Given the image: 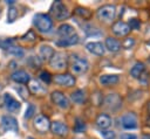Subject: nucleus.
Segmentation results:
<instances>
[{
    "instance_id": "5",
    "label": "nucleus",
    "mask_w": 150,
    "mask_h": 139,
    "mask_svg": "<svg viewBox=\"0 0 150 139\" xmlns=\"http://www.w3.org/2000/svg\"><path fill=\"white\" fill-rule=\"evenodd\" d=\"M34 126L39 132L45 133L50 128V120L48 119V117H46L43 114H39V116H36V118L34 120Z\"/></svg>"
},
{
    "instance_id": "3",
    "label": "nucleus",
    "mask_w": 150,
    "mask_h": 139,
    "mask_svg": "<svg viewBox=\"0 0 150 139\" xmlns=\"http://www.w3.org/2000/svg\"><path fill=\"white\" fill-rule=\"evenodd\" d=\"M89 68L88 61L83 57H76L74 58L71 63V70L74 74H84Z\"/></svg>"
},
{
    "instance_id": "18",
    "label": "nucleus",
    "mask_w": 150,
    "mask_h": 139,
    "mask_svg": "<svg viewBox=\"0 0 150 139\" xmlns=\"http://www.w3.org/2000/svg\"><path fill=\"white\" fill-rule=\"evenodd\" d=\"M86 48L88 49V51H90L94 55H103L104 54V47L101 42H88L86 44Z\"/></svg>"
},
{
    "instance_id": "9",
    "label": "nucleus",
    "mask_w": 150,
    "mask_h": 139,
    "mask_svg": "<svg viewBox=\"0 0 150 139\" xmlns=\"http://www.w3.org/2000/svg\"><path fill=\"white\" fill-rule=\"evenodd\" d=\"M54 82L63 86H73L75 84V78L70 74H60L54 77Z\"/></svg>"
},
{
    "instance_id": "39",
    "label": "nucleus",
    "mask_w": 150,
    "mask_h": 139,
    "mask_svg": "<svg viewBox=\"0 0 150 139\" xmlns=\"http://www.w3.org/2000/svg\"><path fill=\"white\" fill-rule=\"evenodd\" d=\"M148 110H149V113H150V103H149V106H148Z\"/></svg>"
},
{
    "instance_id": "16",
    "label": "nucleus",
    "mask_w": 150,
    "mask_h": 139,
    "mask_svg": "<svg viewBox=\"0 0 150 139\" xmlns=\"http://www.w3.org/2000/svg\"><path fill=\"white\" fill-rule=\"evenodd\" d=\"M57 34H59L62 39H67V37H70V36L75 35L76 33H75V29H74L73 26H70V25H68V23H63V25H61V26L59 27Z\"/></svg>"
},
{
    "instance_id": "40",
    "label": "nucleus",
    "mask_w": 150,
    "mask_h": 139,
    "mask_svg": "<svg viewBox=\"0 0 150 139\" xmlns=\"http://www.w3.org/2000/svg\"><path fill=\"white\" fill-rule=\"evenodd\" d=\"M146 139H150V135H148V137H146Z\"/></svg>"
},
{
    "instance_id": "14",
    "label": "nucleus",
    "mask_w": 150,
    "mask_h": 139,
    "mask_svg": "<svg viewBox=\"0 0 150 139\" xmlns=\"http://www.w3.org/2000/svg\"><path fill=\"white\" fill-rule=\"evenodd\" d=\"M4 102H5V105H6L7 110L11 111V112L18 111V110L20 109V103H19L11 93H5V96H4Z\"/></svg>"
},
{
    "instance_id": "24",
    "label": "nucleus",
    "mask_w": 150,
    "mask_h": 139,
    "mask_svg": "<svg viewBox=\"0 0 150 139\" xmlns=\"http://www.w3.org/2000/svg\"><path fill=\"white\" fill-rule=\"evenodd\" d=\"M79 42V36L75 34L70 37H67V39H61L59 41H56V44L57 46H61V47H66V46H73L75 43Z\"/></svg>"
},
{
    "instance_id": "26",
    "label": "nucleus",
    "mask_w": 150,
    "mask_h": 139,
    "mask_svg": "<svg viewBox=\"0 0 150 139\" xmlns=\"http://www.w3.org/2000/svg\"><path fill=\"white\" fill-rule=\"evenodd\" d=\"M18 18V9L14 7V6H11L8 8V12H7V21L8 22H14Z\"/></svg>"
},
{
    "instance_id": "7",
    "label": "nucleus",
    "mask_w": 150,
    "mask_h": 139,
    "mask_svg": "<svg viewBox=\"0 0 150 139\" xmlns=\"http://www.w3.org/2000/svg\"><path fill=\"white\" fill-rule=\"evenodd\" d=\"M49 63L53 68H56V69H63L66 68V64H67V57L63 53H54V55L52 56V58L49 60Z\"/></svg>"
},
{
    "instance_id": "20",
    "label": "nucleus",
    "mask_w": 150,
    "mask_h": 139,
    "mask_svg": "<svg viewBox=\"0 0 150 139\" xmlns=\"http://www.w3.org/2000/svg\"><path fill=\"white\" fill-rule=\"evenodd\" d=\"M105 48H107L109 51H111V53H116V51L120 50L121 43H120L116 39H114V37H108V39L105 40Z\"/></svg>"
},
{
    "instance_id": "1",
    "label": "nucleus",
    "mask_w": 150,
    "mask_h": 139,
    "mask_svg": "<svg viewBox=\"0 0 150 139\" xmlns=\"http://www.w3.org/2000/svg\"><path fill=\"white\" fill-rule=\"evenodd\" d=\"M33 23L36 27V29L41 33H48L53 27V21L50 16L47 14H36L34 16Z\"/></svg>"
},
{
    "instance_id": "21",
    "label": "nucleus",
    "mask_w": 150,
    "mask_h": 139,
    "mask_svg": "<svg viewBox=\"0 0 150 139\" xmlns=\"http://www.w3.org/2000/svg\"><path fill=\"white\" fill-rule=\"evenodd\" d=\"M118 76L117 75H102L100 77V83L103 85H111V84H116L118 82Z\"/></svg>"
},
{
    "instance_id": "33",
    "label": "nucleus",
    "mask_w": 150,
    "mask_h": 139,
    "mask_svg": "<svg viewBox=\"0 0 150 139\" xmlns=\"http://www.w3.org/2000/svg\"><path fill=\"white\" fill-rule=\"evenodd\" d=\"M35 110H36L35 106H34L33 104H29V105L27 106V110H26V113H25V118H27V119L30 118V117L35 113Z\"/></svg>"
},
{
    "instance_id": "19",
    "label": "nucleus",
    "mask_w": 150,
    "mask_h": 139,
    "mask_svg": "<svg viewBox=\"0 0 150 139\" xmlns=\"http://www.w3.org/2000/svg\"><path fill=\"white\" fill-rule=\"evenodd\" d=\"M144 70H145L144 63L137 62V63H135V64L132 65V68L130 69V75H131L134 78H141L142 75H143V72H144Z\"/></svg>"
},
{
    "instance_id": "2",
    "label": "nucleus",
    "mask_w": 150,
    "mask_h": 139,
    "mask_svg": "<svg viewBox=\"0 0 150 139\" xmlns=\"http://www.w3.org/2000/svg\"><path fill=\"white\" fill-rule=\"evenodd\" d=\"M115 14H116V7L114 5H103L97 9V13H96L98 20L104 22L111 21L115 18Z\"/></svg>"
},
{
    "instance_id": "4",
    "label": "nucleus",
    "mask_w": 150,
    "mask_h": 139,
    "mask_svg": "<svg viewBox=\"0 0 150 139\" xmlns=\"http://www.w3.org/2000/svg\"><path fill=\"white\" fill-rule=\"evenodd\" d=\"M1 126L5 131H13V132L19 131L18 120L12 116H2L1 117Z\"/></svg>"
},
{
    "instance_id": "25",
    "label": "nucleus",
    "mask_w": 150,
    "mask_h": 139,
    "mask_svg": "<svg viewBox=\"0 0 150 139\" xmlns=\"http://www.w3.org/2000/svg\"><path fill=\"white\" fill-rule=\"evenodd\" d=\"M29 90L33 92V93H42L46 91V89L38 82V81H29Z\"/></svg>"
},
{
    "instance_id": "12",
    "label": "nucleus",
    "mask_w": 150,
    "mask_h": 139,
    "mask_svg": "<svg viewBox=\"0 0 150 139\" xmlns=\"http://www.w3.org/2000/svg\"><path fill=\"white\" fill-rule=\"evenodd\" d=\"M112 32L115 35L117 36H124L127 34H129L130 32V27L128 23L123 22V21H116L112 25Z\"/></svg>"
},
{
    "instance_id": "37",
    "label": "nucleus",
    "mask_w": 150,
    "mask_h": 139,
    "mask_svg": "<svg viewBox=\"0 0 150 139\" xmlns=\"http://www.w3.org/2000/svg\"><path fill=\"white\" fill-rule=\"evenodd\" d=\"M16 90H18V92L21 95V97L22 98H26L27 96H28V91H27V89H21V88H16Z\"/></svg>"
},
{
    "instance_id": "27",
    "label": "nucleus",
    "mask_w": 150,
    "mask_h": 139,
    "mask_svg": "<svg viewBox=\"0 0 150 139\" xmlns=\"http://www.w3.org/2000/svg\"><path fill=\"white\" fill-rule=\"evenodd\" d=\"M84 32H86L87 35H98V34H101V32L96 27H94L93 25H86L84 26Z\"/></svg>"
},
{
    "instance_id": "36",
    "label": "nucleus",
    "mask_w": 150,
    "mask_h": 139,
    "mask_svg": "<svg viewBox=\"0 0 150 139\" xmlns=\"http://www.w3.org/2000/svg\"><path fill=\"white\" fill-rule=\"evenodd\" d=\"M134 46V40L132 39H125V41L123 42V47L124 48H130Z\"/></svg>"
},
{
    "instance_id": "34",
    "label": "nucleus",
    "mask_w": 150,
    "mask_h": 139,
    "mask_svg": "<svg viewBox=\"0 0 150 139\" xmlns=\"http://www.w3.org/2000/svg\"><path fill=\"white\" fill-rule=\"evenodd\" d=\"M139 26H141V22H139V20H137V19H131L130 22H129L130 29H131V28H132V29H138Z\"/></svg>"
},
{
    "instance_id": "23",
    "label": "nucleus",
    "mask_w": 150,
    "mask_h": 139,
    "mask_svg": "<svg viewBox=\"0 0 150 139\" xmlns=\"http://www.w3.org/2000/svg\"><path fill=\"white\" fill-rule=\"evenodd\" d=\"M70 98H71V100H73L74 103H76V104H82V103L86 100V92H84V90L79 89V90L74 91V92L70 95Z\"/></svg>"
},
{
    "instance_id": "30",
    "label": "nucleus",
    "mask_w": 150,
    "mask_h": 139,
    "mask_svg": "<svg viewBox=\"0 0 150 139\" xmlns=\"http://www.w3.org/2000/svg\"><path fill=\"white\" fill-rule=\"evenodd\" d=\"M86 130V124L84 121H82L80 118L76 119V123H75V127H74V131L77 132V133H81Z\"/></svg>"
},
{
    "instance_id": "29",
    "label": "nucleus",
    "mask_w": 150,
    "mask_h": 139,
    "mask_svg": "<svg viewBox=\"0 0 150 139\" xmlns=\"http://www.w3.org/2000/svg\"><path fill=\"white\" fill-rule=\"evenodd\" d=\"M14 41L12 39H0V48L4 49H9L11 47H13Z\"/></svg>"
},
{
    "instance_id": "8",
    "label": "nucleus",
    "mask_w": 150,
    "mask_h": 139,
    "mask_svg": "<svg viewBox=\"0 0 150 139\" xmlns=\"http://www.w3.org/2000/svg\"><path fill=\"white\" fill-rule=\"evenodd\" d=\"M52 12L54 13L55 18L59 19V20H63V19H67L69 16V12L67 11V7L61 1H55L54 2Z\"/></svg>"
},
{
    "instance_id": "31",
    "label": "nucleus",
    "mask_w": 150,
    "mask_h": 139,
    "mask_svg": "<svg viewBox=\"0 0 150 139\" xmlns=\"http://www.w3.org/2000/svg\"><path fill=\"white\" fill-rule=\"evenodd\" d=\"M101 135L103 139H115V132L109 130H101Z\"/></svg>"
},
{
    "instance_id": "13",
    "label": "nucleus",
    "mask_w": 150,
    "mask_h": 139,
    "mask_svg": "<svg viewBox=\"0 0 150 139\" xmlns=\"http://www.w3.org/2000/svg\"><path fill=\"white\" fill-rule=\"evenodd\" d=\"M50 130L54 134L59 137H64L68 133V126L62 121H53L50 123Z\"/></svg>"
},
{
    "instance_id": "17",
    "label": "nucleus",
    "mask_w": 150,
    "mask_h": 139,
    "mask_svg": "<svg viewBox=\"0 0 150 139\" xmlns=\"http://www.w3.org/2000/svg\"><path fill=\"white\" fill-rule=\"evenodd\" d=\"M96 125L101 130H107L111 125V118H110V116L109 114H105V113L98 114L97 118H96Z\"/></svg>"
},
{
    "instance_id": "15",
    "label": "nucleus",
    "mask_w": 150,
    "mask_h": 139,
    "mask_svg": "<svg viewBox=\"0 0 150 139\" xmlns=\"http://www.w3.org/2000/svg\"><path fill=\"white\" fill-rule=\"evenodd\" d=\"M11 78H12L14 82H16V83H22V84L28 83V82L30 81L29 74H28L27 71H25V70H15V71L12 74Z\"/></svg>"
},
{
    "instance_id": "38",
    "label": "nucleus",
    "mask_w": 150,
    "mask_h": 139,
    "mask_svg": "<svg viewBox=\"0 0 150 139\" xmlns=\"http://www.w3.org/2000/svg\"><path fill=\"white\" fill-rule=\"evenodd\" d=\"M120 139H138L135 134H130V133H124L120 137Z\"/></svg>"
},
{
    "instance_id": "28",
    "label": "nucleus",
    "mask_w": 150,
    "mask_h": 139,
    "mask_svg": "<svg viewBox=\"0 0 150 139\" xmlns=\"http://www.w3.org/2000/svg\"><path fill=\"white\" fill-rule=\"evenodd\" d=\"M7 50H8L9 54H13V55H15V56H18V57H22L23 54H25V51H23L22 48H20V47H15V46L11 47V48L7 49Z\"/></svg>"
},
{
    "instance_id": "22",
    "label": "nucleus",
    "mask_w": 150,
    "mask_h": 139,
    "mask_svg": "<svg viewBox=\"0 0 150 139\" xmlns=\"http://www.w3.org/2000/svg\"><path fill=\"white\" fill-rule=\"evenodd\" d=\"M54 50L52 47L49 46H42L40 48V57L43 60V61H49L52 58V56L54 55Z\"/></svg>"
},
{
    "instance_id": "32",
    "label": "nucleus",
    "mask_w": 150,
    "mask_h": 139,
    "mask_svg": "<svg viewBox=\"0 0 150 139\" xmlns=\"http://www.w3.org/2000/svg\"><path fill=\"white\" fill-rule=\"evenodd\" d=\"M40 79L42 81V82H45V83H50V81H52V76H50V74L48 72V71H42L41 74H40Z\"/></svg>"
},
{
    "instance_id": "35",
    "label": "nucleus",
    "mask_w": 150,
    "mask_h": 139,
    "mask_svg": "<svg viewBox=\"0 0 150 139\" xmlns=\"http://www.w3.org/2000/svg\"><path fill=\"white\" fill-rule=\"evenodd\" d=\"M76 13H77V14H80V15H82V16H84V18L89 16V14H90V13L88 12V9H86V8H81V7H79V8H77Z\"/></svg>"
},
{
    "instance_id": "11",
    "label": "nucleus",
    "mask_w": 150,
    "mask_h": 139,
    "mask_svg": "<svg viewBox=\"0 0 150 139\" xmlns=\"http://www.w3.org/2000/svg\"><path fill=\"white\" fill-rule=\"evenodd\" d=\"M121 103H122V100H121V98H120V96H118L117 93H110V95H108V96L105 97V99H104L105 106H107L108 109H111V110L118 109V107L121 106Z\"/></svg>"
},
{
    "instance_id": "10",
    "label": "nucleus",
    "mask_w": 150,
    "mask_h": 139,
    "mask_svg": "<svg viewBox=\"0 0 150 139\" xmlns=\"http://www.w3.org/2000/svg\"><path fill=\"white\" fill-rule=\"evenodd\" d=\"M121 121H122V126H123L124 128L132 130V128H136V127H137V118H136V116H135L134 113H131V112L125 113V114L122 117Z\"/></svg>"
},
{
    "instance_id": "6",
    "label": "nucleus",
    "mask_w": 150,
    "mask_h": 139,
    "mask_svg": "<svg viewBox=\"0 0 150 139\" xmlns=\"http://www.w3.org/2000/svg\"><path fill=\"white\" fill-rule=\"evenodd\" d=\"M52 100L54 104H56L61 109H68L69 107V99L61 91H53L52 92Z\"/></svg>"
}]
</instances>
